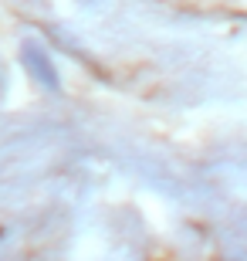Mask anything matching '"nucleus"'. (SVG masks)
Masks as SVG:
<instances>
[{"label": "nucleus", "mask_w": 247, "mask_h": 261, "mask_svg": "<svg viewBox=\"0 0 247 261\" xmlns=\"http://www.w3.org/2000/svg\"><path fill=\"white\" fill-rule=\"evenodd\" d=\"M20 61H24L28 75L34 78L41 88H48V92H61V75H58V68H54V61H51V55L41 48V44L24 41V48H20Z\"/></svg>", "instance_id": "f257e3e1"}]
</instances>
